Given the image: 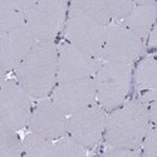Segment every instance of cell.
<instances>
[{"mask_svg": "<svg viewBox=\"0 0 157 157\" xmlns=\"http://www.w3.org/2000/svg\"><path fill=\"white\" fill-rule=\"evenodd\" d=\"M58 45L54 40H35L14 69L15 79L34 99L49 97L57 84Z\"/></svg>", "mask_w": 157, "mask_h": 157, "instance_id": "obj_1", "label": "cell"}, {"mask_svg": "<svg viewBox=\"0 0 157 157\" xmlns=\"http://www.w3.org/2000/svg\"><path fill=\"white\" fill-rule=\"evenodd\" d=\"M150 124L147 104L137 98L123 102L107 114L104 142L107 146L140 150Z\"/></svg>", "mask_w": 157, "mask_h": 157, "instance_id": "obj_2", "label": "cell"}, {"mask_svg": "<svg viewBox=\"0 0 157 157\" xmlns=\"http://www.w3.org/2000/svg\"><path fill=\"white\" fill-rule=\"evenodd\" d=\"M133 68L131 64L102 60L93 75L96 101L107 112L126 102L132 87Z\"/></svg>", "mask_w": 157, "mask_h": 157, "instance_id": "obj_3", "label": "cell"}, {"mask_svg": "<svg viewBox=\"0 0 157 157\" xmlns=\"http://www.w3.org/2000/svg\"><path fill=\"white\" fill-rule=\"evenodd\" d=\"M69 0H38L25 10V24L36 40H54L64 29Z\"/></svg>", "mask_w": 157, "mask_h": 157, "instance_id": "obj_4", "label": "cell"}, {"mask_svg": "<svg viewBox=\"0 0 157 157\" xmlns=\"http://www.w3.org/2000/svg\"><path fill=\"white\" fill-rule=\"evenodd\" d=\"M107 27L108 25L101 23L90 14L68 8L64 35L67 42L101 59V52Z\"/></svg>", "mask_w": 157, "mask_h": 157, "instance_id": "obj_5", "label": "cell"}, {"mask_svg": "<svg viewBox=\"0 0 157 157\" xmlns=\"http://www.w3.org/2000/svg\"><path fill=\"white\" fill-rule=\"evenodd\" d=\"M145 42L121 21L112 20L106 29L101 60L132 65L143 53Z\"/></svg>", "mask_w": 157, "mask_h": 157, "instance_id": "obj_6", "label": "cell"}, {"mask_svg": "<svg viewBox=\"0 0 157 157\" xmlns=\"http://www.w3.org/2000/svg\"><path fill=\"white\" fill-rule=\"evenodd\" d=\"M32 99L17 79H5L0 84V127L17 132L27 127Z\"/></svg>", "mask_w": 157, "mask_h": 157, "instance_id": "obj_7", "label": "cell"}, {"mask_svg": "<svg viewBox=\"0 0 157 157\" xmlns=\"http://www.w3.org/2000/svg\"><path fill=\"white\" fill-rule=\"evenodd\" d=\"M108 112L94 102L90 106L68 116L67 135L86 150L94 148L104 135Z\"/></svg>", "mask_w": 157, "mask_h": 157, "instance_id": "obj_8", "label": "cell"}, {"mask_svg": "<svg viewBox=\"0 0 157 157\" xmlns=\"http://www.w3.org/2000/svg\"><path fill=\"white\" fill-rule=\"evenodd\" d=\"M101 62L99 58L88 54L87 52L65 40L58 45L57 83L92 78Z\"/></svg>", "mask_w": 157, "mask_h": 157, "instance_id": "obj_9", "label": "cell"}, {"mask_svg": "<svg viewBox=\"0 0 157 157\" xmlns=\"http://www.w3.org/2000/svg\"><path fill=\"white\" fill-rule=\"evenodd\" d=\"M49 98L67 114H73L96 101V87L92 78L59 82L54 86Z\"/></svg>", "mask_w": 157, "mask_h": 157, "instance_id": "obj_10", "label": "cell"}, {"mask_svg": "<svg viewBox=\"0 0 157 157\" xmlns=\"http://www.w3.org/2000/svg\"><path fill=\"white\" fill-rule=\"evenodd\" d=\"M67 120L68 116L47 97L33 107L28 127L30 132L54 141L67 135Z\"/></svg>", "mask_w": 157, "mask_h": 157, "instance_id": "obj_11", "label": "cell"}, {"mask_svg": "<svg viewBox=\"0 0 157 157\" xmlns=\"http://www.w3.org/2000/svg\"><path fill=\"white\" fill-rule=\"evenodd\" d=\"M35 40L27 24L0 33V67L6 72L14 71Z\"/></svg>", "mask_w": 157, "mask_h": 157, "instance_id": "obj_12", "label": "cell"}, {"mask_svg": "<svg viewBox=\"0 0 157 157\" xmlns=\"http://www.w3.org/2000/svg\"><path fill=\"white\" fill-rule=\"evenodd\" d=\"M132 83L138 92V98L145 104L156 101L157 97V62L156 57L147 56L143 58L132 73Z\"/></svg>", "mask_w": 157, "mask_h": 157, "instance_id": "obj_13", "label": "cell"}, {"mask_svg": "<svg viewBox=\"0 0 157 157\" xmlns=\"http://www.w3.org/2000/svg\"><path fill=\"white\" fill-rule=\"evenodd\" d=\"M156 3L155 4H135L131 11L121 20L140 39L146 43L151 29L156 25Z\"/></svg>", "mask_w": 157, "mask_h": 157, "instance_id": "obj_14", "label": "cell"}, {"mask_svg": "<svg viewBox=\"0 0 157 157\" xmlns=\"http://www.w3.org/2000/svg\"><path fill=\"white\" fill-rule=\"evenodd\" d=\"M25 24V9L19 0H0V33Z\"/></svg>", "mask_w": 157, "mask_h": 157, "instance_id": "obj_15", "label": "cell"}, {"mask_svg": "<svg viewBox=\"0 0 157 157\" xmlns=\"http://www.w3.org/2000/svg\"><path fill=\"white\" fill-rule=\"evenodd\" d=\"M54 141L30 132L23 140V156H53Z\"/></svg>", "mask_w": 157, "mask_h": 157, "instance_id": "obj_16", "label": "cell"}, {"mask_svg": "<svg viewBox=\"0 0 157 157\" xmlns=\"http://www.w3.org/2000/svg\"><path fill=\"white\" fill-rule=\"evenodd\" d=\"M0 156H23V140L17 131L0 127Z\"/></svg>", "mask_w": 157, "mask_h": 157, "instance_id": "obj_17", "label": "cell"}, {"mask_svg": "<svg viewBox=\"0 0 157 157\" xmlns=\"http://www.w3.org/2000/svg\"><path fill=\"white\" fill-rule=\"evenodd\" d=\"M86 153H87V150L68 135H64V136L54 140L53 156L79 157V156H84Z\"/></svg>", "mask_w": 157, "mask_h": 157, "instance_id": "obj_18", "label": "cell"}, {"mask_svg": "<svg viewBox=\"0 0 157 157\" xmlns=\"http://www.w3.org/2000/svg\"><path fill=\"white\" fill-rule=\"evenodd\" d=\"M103 2L108 9L111 19L114 21H121L135 5L132 0H103Z\"/></svg>", "mask_w": 157, "mask_h": 157, "instance_id": "obj_19", "label": "cell"}, {"mask_svg": "<svg viewBox=\"0 0 157 157\" xmlns=\"http://www.w3.org/2000/svg\"><path fill=\"white\" fill-rule=\"evenodd\" d=\"M140 151L142 156L146 157H157V128L156 124L151 123L147 132L143 137Z\"/></svg>", "mask_w": 157, "mask_h": 157, "instance_id": "obj_20", "label": "cell"}, {"mask_svg": "<svg viewBox=\"0 0 157 157\" xmlns=\"http://www.w3.org/2000/svg\"><path fill=\"white\" fill-rule=\"evenodd\" d=\"M103 155L111 156V157H138V156H142L140 150L117 147V146H107V145L103 151Z\"/></svg>", "mask_w": 157, "mask_h": 157, "instance_id": "obj_21", "label": "cell"}, {"mask_svg": "<svg viewBox=\"0 0 157 157\" xmlns=\"http://www.w3.org/2000/svg\"><path fill=\"white\" fill-rule=\"evenodd\" d=\"M19 2H20V4L23 5V8H24L25 10H27V9H29L33 4H35V3L38 2V0H19Z\"/></svg>", "mask_w": 157, "mask_h": 157, "instance_id": "obj_22", "label": "cell"}, {"mask_svg": "<svg viewBox=\"0 0 157 157\" xmlns=\"http://www.w3.org/2000/svg\"><path fill=\"white\" fill-rule=\"evenodd\" d=\"M133 4H155L156 0H132Z\"/></svg>", "mask_w": 157, "mask_h": 157, "instance_id": "obj_23", "label": "cell"}, {"mask_svg": "<svg viewBox=\"0 0 157 157\" xmlns=\"http://www.w3.org/2000/svg\"><path fill=\"white\" fill-rule=\"evenodd\" d=\"M6 73H8L6 71H4L2 67H0V84H2L6 79Z\"/></svg>", "mask_w": 157, "mask_h": 157, "instance_id": "obj_24", "label": "cell"}]
</instances>
